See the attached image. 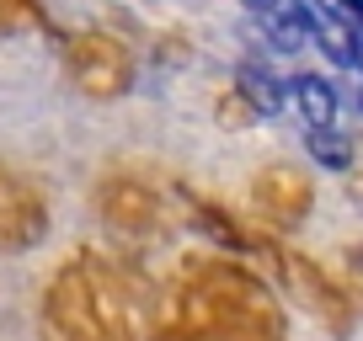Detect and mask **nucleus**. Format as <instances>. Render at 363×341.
Here are the masks:
<instances>
[{
	"label": "nucleus",
	"mask_w": 363,
	"mask_h": 341,
	"mask_svg": "<svg viewBox=\"0 0 363 341\" xmlns=\"http://www.w3.org/2000/svg\"><path fill=\"white\" fill-rule=\"evenodd\" d=\"M235 91H240V102L251 107V112H262V117H278L289 107V80L284 75H272L262 59H240V69H235Z\"/></svg>",
	"instance_id": "obj_1"
},
{
	"label": "nucleus",
	"mask_w": 363,
	"mask_h": 341,
	"mask_svg": "<svg viewBox=\"0 0 363 341\" xmlns=\"http://www.w3.org/2000/svg\"><path fill=\"white\" fill-rule=\"evenodd\" d=\"M289 102H294V112L305 117V128H326V123H337V107H342V96H337V86H331L326 75H294L289 80Z\"/></svg>",
	"instance_id": "obj_2"
},
{
	"label": "nucleus",
	"mask_w": 363,
	"mask_h": 341,
	"mask_svg": "<svg viewBox=\"0 0 363 341\" xmlns=\"http://www.w3.org/2000/svg\"><path fill=\"white\" fill-rule=\"evenodd\" d=\"M305 155L315 160L320 170H337V176H347V170H352V139L342 134L337 123H326V128H305Z\"/></svg>",
	"instance_id": "obj_3"
},
{
	"label": "nucleus",
	"mask_w": 363,
	"mask_h": 341,
	"mask_svg": "<svg viewBox=\"0 0 363 341\" xmlns=\"http://www.w3.org/2000/svg\"><path fill=\"white\" fill-rule=\"evenodd\" d=\"M358 107H363V91H358Z\"/></svg>",
	"instance_id": "obj_4"
}]
</instances>
